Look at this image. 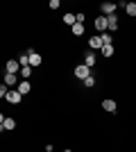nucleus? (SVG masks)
I'll use <instances>...</instances> for the list:
<instances>
[{
    "instance_id": "6",
    "label": "nucleus",
    "mask_w": 136,
    "mask_h": 152,
    "mask_svg": "<svg viewBox=\"0 0 136 152\" xmlns=\"http://www.w3.org/2000/svg\"><path fill=\"white\" fill-rule=\"evenodd\" d=\"M20 68H23V66L18 64V59H7V61H5V73L18 75V73H20Z\"/></svg>"
},
{
    "instance_id": "10",
    "label": "nucleus",
    "mask_w": 136,
    "mask_h": 152,
    "mask_svg": "<svg viewBox=\"0 0 136 152\" xmlns=\"http://www.w3.org/2000/svg\"><path fill=\"white\" fill-rule=\"evenodd\" d=\"M20 80H23V77H18V75H12V73H5V84L9 86V89H16V86L20 84Z\"/></svg>"
},
{
    "instance_id": "22",
    "label": "nucleus",
    "mask_w": 136,
    "mask_h": 152,
    "mask_svg": "<svg viewBox=\"0 0 136 152\" xmlns=\"http://www.w3.org/2000/svg\"><path fill=\"white\" fill-rule=\"evenodd\" d=\"M48 7L55 12V9H59V7H61V2H59V0H50V5H48Z\"/></svg>"
},
{
    "instance_id": "18",
    "label": "nucleus",
    "mask_w": 136,
    "mask_h": 152,
    "mask_svg": "<svg viewBox=\"0 0 136 152\" xmlns=\"http://www.w3.org/2000/svg\"><path fill=\"white\" fill-rule=\"evenodd\" d=\"M125 14H127L129 18H136V2H127V7H125Z\"/></svg>"
},
{
    "instance_id": "13",
    "label": "nucleus",
    "mask_w": 136,
    "mask_h": 152,
    "mask_svg": "<svg viewBox=\"0 0 136 152\" xmlns=\"http://www.w3.org/2000/svg\"><path fill=\"white\" fill-rule=\"evenodd\" d=\"M107 23H109V32L113 34V32H118V14H111V16H107Z\"/></svg>"
},
{
    "instance_id": "21",
    "label": "nucleus",
    "mask_w": 136,
    "mask_h": 152,
    "mask_svg": "<svg viewBox=\"0 0 136 152\" xmlns=\"http://www.w3.org/2000/svg\"><path fill=\"white\" fill-rule=\"evenodd\" d=\"M18 64H20V66H30V55H27V52H20Z\"/></svg>"
},
{
    "instance_id": "11",
    "label": "nucleus",
    "mask_w": 136,
    "mask_h": 152,
    "mask_svg": "<svg viewBox=\"0 0 136 152\" xmlns=\"http://www.w3.org/2000/svg\"><path fill=\"white\" fill-rule=\"evenodd\" d=\"M84 64H86V66H89L91 70L95 68L97 59H95V52H93V50H86V52H84Z\"/></svg>"
},
{
    "instance_id": "14",
    "label": "nucleus",
    "mask_w": 136,
    "mask_h": 152,
    "mask_svg": "<svg viewBox=\"0 0 136 152\" xmlns=\"http://www.w3.org/2000/svg\"><path fill=\"white\" fill-rule=\"evenodd\" d=\"M100 55H102L104 59H111L113 55H116V45L111 43V45H102V50H100Z\"/></svg>"
},
{
    "instance_id": "12",
    "label": "nucleus",
    "mask_w": 136,
    "mask_h": 152,
    "mask_svg": "<svg viewBox=\"0 0 136 152\" xmlns=\"http://www.w3.org/2000/svg\"><path fill=\"white\" fill-rule=\"evenodd\" d=\"M16 89H18L20 95H27V93H32V82H30V80H20V84Z\"/></svg>"
},
{
    "instance_id": "20",
    "label": "nucleus",
    "mask_w": 136,
    "mask_h": 152,
    "mask_svg": "<svg viewBox=\"0 0 136 152\" xmlns=\"http://www.w3.org/2000/svg\"><path fill=\"white\" fill-rule=\"evenodd\" d=\"M82 84H84L86 89H93V86H95V84H97V80H95V75H91V77H86V80H84V82H82Z\"/></svg>"
},
{
    "instance_id": "16",
    "label": "nucleus",
    "mask_w": 136,
    "mask_h": 152,
    "mask_svg": "<svg viewBox=\"0 0 136 152\" xmlns=\"http://www.w3.org/2000/svg\"><path fill=\"white\" fill-rule=\"evenodd\" d=\"M71 32H73V37H82V34L86 32V25L84 23H75V25L71 27Z\"/></svg>"
},
{
    "instance_id": "24",
    "label": "nucleus",
    "mask_w": 136,
    "mask_h": 152,
    "mask_svg": "<svg viewBox=\"0 0 136 152\" xmlns=\"http://www.w3.org/2000/svg\"><path fill=\"white\" fill-rule=\"evenodd\" d=\"M64 152H73V150H68V148H66V150H64Z\"/></svg>"
},
{
    "instance_id": "15",
    "label": "nucleus",
    "mask_w": 136,
    "mask_h": 152,
    "mask_svg": "<svg viewBox=\"0 0 136 152\" xmlns=\"http://www.w3.org/2000/svg\"><path fill=\"white\" fill-rule=\"evenodd\" d=\"M61 20H64V25H75L77 23V14H73V12H66L64 16H61Z\"/></svg>"
},
{
    "instance_id": "9",
    "label": "nucleus",
    "mask_w": 136,
    "mask_h": 152,
    "mask_svg": "<svg viewBox=\"0 0 136 152\" xmlns=\"http://www.w3.org/2000/svg\"><path fill=\"white\" fill-rule=\"evenodd\" d=\"M116 9H118V5H113V2H109V0L100 5V14H102V16H111V14H116Z\"/></svg>"
},
{
    "instance_id": "2",
    "label": "nucleus",
    "mask_w": 136,
    "mask_h": 152,
    "mask_svg": "<svg viewBox=\"0 0 136 152\" xmlns=\"http://www.w3.org/2000/svg\"><path fill=\"white\" fill-rule=\"evenodd\" d=\"M73 75L77 77V80H82V82H84L86 77H91V75H93V73H91V68H89V66H86V64H77V66L73 68Z\"/></svg>"
},
{
    "instance_id": "4",
    "label": "nucleus",
    "mask_w": 136,
    "mask_h": 152,
    "mask_svg": "<svg viewBox=\"0 0 136 152\" xmlns=\"http://www.w3.org/2000/svg\"><path fill=\"white\" fill-rule=\"evenodd\" d=\"M93 27H95L97 34H104V32H109V23H107V16H95V23H93Z\"/></svg>"
},
{
    "instance_id": "19",
    "label": "nucleus",
    "mask_w": 136,
    "mask_h": 152,
    "mask_svg": "<svg viewBox=\"0 0 136 152\" xmlns=\"http://www.w3.org/2000/svg\"><path fill=\"white\" fill-rule=\"evenodd\" d=\"M100 37H102V43L104 45H111V43H113V34H111V32H104V34H100Z\"/></svg>"
},
{
    "instance_id": "5",
    "label": "nucleus",
    "mask_w": 136,
    "mask_h": 152,
    "mask_svg": "<svg viewBox=\"0 0 136 152\" xmlns=\"http://www.w3.org/2000/svg\"><path fill=\"white\" fill-rule=\"evenodd\" d=\"M27 55H30V66H32V68H41V64H43V57H41L39 52L34 50V48H27Z\"/></svg>"
},
{
    "instance_id": "1",
    "label": "nucleus",
    "mask_w": 136,
    "mask_h": 152,
    "mask_svg": "<svg viewBox=\"0 0 136 152\" xmlns=\"http://www.w3.org/2000/svg\"><path fill=\"white\" fill-rule=\"evenodd\" d=\"M18 127L14 116H0V132H14Z\"/></svg>"
},
{
    "instance_id": "8",
    "label": "nucleus",
    "mask_w": 136,
    "mask_h": 152,
    "mask_svg": "<svg viewBox=\"0 0 136 152\" xmlns=\"http://www.w3.org/2000/svg\"><path fill=\"white\" fill-rule=\"evenodd\" d=\"M9 104H20L23 102V95L18 93V89H9V93H7V98H5Z\"/></svg>"
},
{
    "instance_id": "17",
    "label": "nucleus",
    "mask_w": 136,
    "mask_h": 152,
    "mask_svg": "<svg viewBox=\"0 0 136 152\" xmlns=\"http://www.w3.org/2000/svg\"><path fill=\"white\" fill-rule=\"evenodd\" d=\"M32 75H34L32 66H23V68H20V77H23V80H32Z\"/></svg>"
},
{
    "instance_id": "3",
    "label": "nucleus",
    "mask_w": 136,
    "mask_h": 152,
    "mask_svg": "<svg viewBox=\"0 0 136 152\" xmlns=\"http://www.w3.org/2000/svg\"><path fill=\"white\" fill-rule=\"evenodd\" d=\"M100 107H102V111H107V114H116L118 102H116V98H104V100L100 102Z\"/></svg>"
},
{
    "instance_id": "23",
    "label": "nucleus",
    "mask_w": 136,
    "mask_h": 152,
    "mask_svg": "<svg viewBox=\"0 0 136 152\" xmlns=\"http://www.w3.org/2000/svg\"><path fill=\"white\" fill-rule=\"evenodd\" d=\"M86 20V14L84 12H77V23H84Z\"/></svg>"
},
{
    "instance_id": "7",
    "label": "nucleus",
    "mask_w": 136,
    "mask_h": 152,
    "mask_svg": "<svg viewBox=\"0 0 136 152\" xmlns=\"http://www.w3.org/2000/svg\"><path fill=\"white\" fill-rule=\"evenodd\" d=\"M86 45H89V50H93V52H95V50H102V37H100V34H93V37H91L89 39V43H86Z\"/></svg>"
}]
</instances>
